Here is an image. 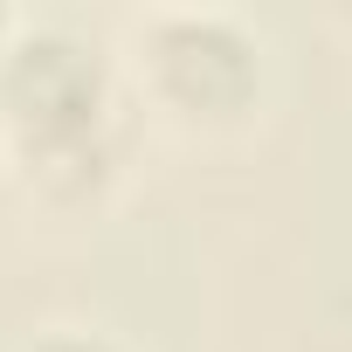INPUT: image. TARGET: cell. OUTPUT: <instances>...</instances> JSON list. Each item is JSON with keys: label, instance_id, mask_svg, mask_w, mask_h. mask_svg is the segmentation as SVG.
Here are the masks:
<instances>
[{"label": "cell", "instance_id": "cell-2", "mask_svg": "<svg viewBox=\"0 0 352 352\" xmlns=\"http://www.w3.org/2000/svg\"><path fill=\"white\" fill-rule=\"evenodd\" d=\"M152 76L159 90L194 111V118H228L256 97V42L221 21V14H180L159 21L152 35Z\"/></svg>", "mask_w": 352, "mask_h": 352}, {"label": "cell", "instance_id": "cell-3", "mask_svg": "<svg viewBox=\"0 0 352 352\" xmlns=\"http://www.w3.org/2000/svg\"><path fill=\"white\" fill-rule=\"evenodd\" d=\"M35 352H111L104 338H42Z\"/></svg>", "mask_w": 352, "mask_h": 352}, {"label": "cell", "instance_id": "cell-1", "mask_svg": "<svg viewBox=\"0 0 352 352\" xmlns=\"http://www.w3.org/2000/svg\"><path fill=\"white\" fill-rule=\"evenodd\" d=\"M97 104H104V69H97V56L76 35L35 28V35H21L8 49V63H0V111H8V124L28 138L35 159L90 145Z\"/></svg>", "mask_w": 352, "mask_h": 352}]
</instances>
